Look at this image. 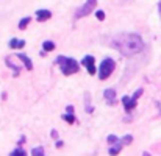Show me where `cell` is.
Here are the masks:
<instances>
[{
  "label": "cell",
  "instance_id": "1",
  "mask_svg": "<svg viewBox=\"0 0 161 156\" xmlns=\"http://www.w3.org/2000/svg\"><path fill=\"white\" fill-rule=\"evenodd\" d=\"M111 45L114 48H117L122 55L133 56V55H136V53L142 52L144 41L139 35H135V33H124V35H119L113 39Z\"/></svg>",
  "mask_w": 161,
  "mask_h": 156
},
{
  "label": "cell",
  "instance_id": "2",
  "mask_svg": "<svg viewBox=\"0 0 161 156\" xmlns=\"http://www.w3.org/2000/svg\"><path fill=\"white\" fill-rule=\"evenodd\" d=\"M114 67H116L114 61H113L111 58H105L102 61V64H100V67H99V78L100 80L110 78V75L114 72Z\"/></svg>",
  "mask_w": 161,
  "mask_h": 156
},
{
  "label": "cell",
  "instance_id": "3",
  "mask_svg": "<svg viewBox=\"0 0 161 156\" xmlns=\"http://www.w3.org/2000/svg\"><path fill=\"white\" fill-rule=\"evenodd\" d=\"M78 69H80L78 62L72 58H66V61L61 64V72L64 75H72V74H75V72H78Z\"/></svg>",
  "mask_w": 161,
  "mask_h": 156
},
{
  "label": "cell",
  "instance_id": "4",
  "mask_svg": "<svg viewBox=\"0 0 161 156\" xmlns=\"http://www.w3.org/2000/svg\"><path fill=\"white\" fill-rule=\"evenodd\" d=\"M96 5H97V0H86V3L83 6H80L78 9H77V17H85V16H88L89 13H92V9L96 8Z\"/></svg>",
  "mask_w": 161,
  "mask_h": 156
},
{
  "label": "cell",
  "instance_id": "5",
  "mask_svg": "<svg viewBox=\"0 0 161 156\" xmlns=\"http://www.w3.org/2000/svg\"><path fill=\"white\" fill-rule=\"evenodd\" d=\"M82 64L88 69L89 75H96V72H97L96 70V59H94L92 55H86L85 58L82 59Z\"/></svg>",
  "mask_w": 161,
  "mask_h": 156
},
{
  "label": "cell",
  "instance_id": "6",
  "mask_svg": "<svg viewBox=\"0 0 161 156\" xmlns=\"http://www.w3.org/2000/svg\"><path fill=\"white\" fill-rule=\"evenodd\" d=\"M136 103H138V102L136 100H133L132 97H122V105H124V108H125V111L127 112H130V111H133V109L136 108Z\"/></svg>",
  "mask_w": 161,
  "mask_h": 156
},
{
  "label": "cell",
  "instance_id": "7",
  "mask_svg": "<svg viewBox=\"0 0 161 156\" xmlns=\"http://www.w3.org/2000/svg\"><path fill=\"white\" fill-rule=\"evenodd\" d=\"M103 97H105V100L108 102V105H113L114 103V98H116V91L113 88H108V89H105V92H103Z\"/></svg>",
  "mask_w": 161,
  "mask_h": 156
},
{
  "label": "cell",
  "instance_id": "8",
  "mask_svg": "<svg viewBox=\"0 0 161 156\" xmlns=\"http://www.w3.org/2000/svg\"><path fill=\"white\" fill-rule=\"evenodd\" d=\"M36 17H38L39 22H45L52 17V13L49 9H39V11H36Z\"/></svg>",
  "mask_w": 161,
  "mask_h": 156
},
{
  "label": "cell",
  "instance_id": "9",
  "mask_svg": "<svg viewBox=\"0 0 161 156\" xmlns=\"http://www.w3.org/2000/svg\"><path fill=\"white\" fill-rule=\"evenodd\" d=\"M17 58H19V59H21V61L23 62V66H25V67L28 69V70H31V69H33V62H31V59H30L28 56L25 55V53H19V55H17Z\"/></svg>",
  "mask_w": 161,
  "mask_h": 156
},
{
  "label": "cell",
  "instance_id": "10",
  "mask_svg": "<svg viewBox=\"0 0 161 156\" xmlns=\"http://www.w3.org/2000/svg\"><path fill=\"white\" fill-rule=\"evenodd\" d=\"M122 142H116L114 145H111V148L108 150V153L111 155V156H116V155H119L120 153V150H122Z\"/></svg>",
  "mask_w": 161,
  "mask_h": 156
},
{
  "label": "cell",
  "instance_id": "11",
  "mask_svg": "<svg viewBox=\"0 0 161 156\" xmlns=\"http://www.w3.org/2000/svg\"><path fill=\"white\" fill-rule=\"evenodd\" d=\"M9 47L11 48H23L25 47V41H19V39H11L9 41Z\"/></svg>",
  "mask_w": 161,
  "mask_h": 156
},
{
  "label": "cell",
  "instance_id": "12",
  "mask_svg": "<svg viewBox=\"0 0 161 156\" xmlns=\"http://www.w3.org/2000/svg\"><path fill=\"white\" fill-rule=\"evenodd\" d=\"M42 48H44V52H52L53 48H55V44H53L52 41H45L44 44H42Z\"/></svg>",
  "mask_w": 161,
  "mask_h": 156
},
{
  "label": "cell",
  "instance_id": "13",
  "mask_svg": "<svg viewBox=\"0 0 161 156\" xmlns=\"http://www.w3.org/2000/svg\"><path fill=\"white\" fill-rule=\"evenodd\" d=\"M61 117H63V120H66V122H67V123H70V125L75 123V117H73V114H67V112H66V114L61 116Z\"/></svg>",
  "mask_w": 161,
  "mask_h": 156
},
{
  "label": "cell",
  "instance_id": "14",
  "mask_svg": "<svg viewBox=\"0 0 161 156\" xmlns=\"http://www.w3.org/2000/svg\"><path fill=\"white\" fill-rule=\"evenodd\" d=\"M30 24V17L27 16V17H23L21 22H19V30H25L27 28V25Z\"/></svg>",
  "mask_w": 161,
  "mask_h": 156
},
{
  "label": "cell",
  "instance_id": "15",
  "mask_svg": "<svg viewBox=\"0 0 161 156\" xmlns=\"http://www.w3.org/2000/svg\"><path fill=\"white\" fill-rule=\"evenodd\" d=\"M132 141H133V136L132 134H125L120 142H122V145H128V144H132Z\"/></svg>",
  "mask_w": 161,
  "mask_h": 156
},
{
  "label": "cell",
  "instance_id": "16",
  "mask_svg": "<svg viewBox=\"0 0 161 156\" xmlns=\"http://www.w3.org/2000/svg\"><path fill=\"white\" fill-rule=\"evenodd\" d=\"M31 153H33V156H42V155H44V150H42L41 147H35Z\"/></svg>",
  "mask_w": 161,
  "mask_h": 156
},
{
  "label": "cell",
  "instance_id": "17",
  "mask_svg": "<svg viewBox=\"0 0 161 156\" xmlns=\"http://www.w3.org/2000/svg\"><path fill=\"white\" fill-rule=\"evenodd\" d=\"M9 156H27V153L22 150V148H16V150L13 151V153L9 155Z\"/></svg>",
  "mask_w": 161,
  "mask_h": 156
},
{
  "label": "cell",
  "instance_id": "18",
  "mask_svg": "<svg viewBox=\"0 0 161 156\" xmlns=\"http://www.w3.org/2000/svg\"><path fill=\"white\" fill-rule=\"evenodd\" d=\"M116 142H119V139H117V136L116 134H110L108 136V144H116Z\"/></svg>",
  "mask_w": 161,
  "mask_h": 156
},
{
  "label": "cell",
  "instance_id": "19",
  "mask_svg": "<svg viewBox=\"0 0 161 156\" xmlns=\"http://www.w3.org/2000/svg\"><path fill=\"white\" fill-rule=\"evenodd\" d=\"M96 16L99 21H103L105 19V11H102V9H99V11H96Z\"/></svg>",
  "mask_w": 161,
  "mask_h": 156
},
{
  "label": "cell",
  "instance_id": "20",
  "mask_svg": "<svg viewBox=\"0 0 161 156\" xmlns=\"http://www.w3.org/2000/svg\"><path fill=\"white\" fill-rule=\"evenodd\" d=\"M141 95H142V89H138V91H136L135 94H133V97H132V98H133V100H136V102H138V98L141 97Z\"/></svg>",
  "mask_w": 161,
  "mask_h": 156
},
{
  "label": "cell",
  "instance_id": "21",
  "mask_svg": "<svg viewBox=\"0 0 161 156\" xmlns=\"http://www.w3.org/2000/svg\"><path fill=\"white\" fill-rule=\"evenodd\" d=\"M64 61H66V56H58V58L55 59V62H56V64H59V66H61Z\"/></svg>",
  "mask_w": 161,
  "mask_h": 156
},
{
  "label": "cell",
  "instance_id": "22",
  "mask_svg": "<svg viewBox=\"0 0 161 156\" xmlns=\"http://www.w3.org/2000/svg\"><path fill=\"white\" fill-rule=\"evenodd\" d=\"M66 111H67V114H73V106H67V108H66Z\"/></svg>",
  "mask_w": 161,
  "mask_h": 156
},
{
  "label": "cell",
  "instance_id": "23",
  "mask_svg": "<svg viewBox=\"0 0 161 156\" xmlns=\"http://www.w3.org/2000/svg\"><path fill=\"white\" fill-rule=\"evenodd\" d=\"M52 139H58V131L52 130Z\"/></svg>",
  "mask_w": 161,
  "mask_h": 156
},
{
  "label": "cell",
  "instance_id": "24",
  "mask_svg": "<svg viewBox=\"0 0 161 156\" xmlns=\"http://www.w3.org/2000/svg\"><path fill=\"white\" fill-rule=\"evenodd\" d=\"M63 145H64V144H63V142H61V141H56V148H61V147H63Z\"/></svg>",
  "mask_w": 161,
  "mask_h": 156
},
{
  "label": "cell",
  "instance_id": "25",
  "mask_svg": "<svg viewBox=\"0 0 161 156\" xmlns=\"http://www.w3.org/2000/svg\"><path fill=\"white\" fill-rule=\"evenodd\" d=\"M158 11H160V17H161V2H160V5H158Z\"/></svg>",
  "mask_w": 161,
  "mask_h": 156
},
{
  "label": "cell",
  "instance_id": "26",
  "mask_svg": "<svg viewBox=\"0 0 161 156\" xmlns=\"http://www.w3.org/2000/svg\"><path fill=\"white\" fill-rule=\"evenodd\" d=\"M142 156H150V155H149V153H144V155H142Z\"/></svg>",
  "mask_w": 161,
  "mask_h": 156
},
{
  "label": "cell",
  "instance_id": "27",
  "mask_svg": "<svg viewBox=\"0 0 161 156\" xmlns=\"http://www.w3.org/2000/svg\"><path fill=\"white\" fill-rule=\"evenodd\" d=\"M42 156H44V155H42Z\"/></svg>",
  "mask_w": 161,
  "mask_h": 156
}]
</instances>
